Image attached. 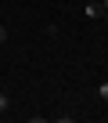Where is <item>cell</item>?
Masks as SVG:
<instances>
[{
  "mask_svg": "<svg viewBox=\"0 0 108 123\" xmlns=\"http://www.w3.org/2000/svg\"><path fill=\"white\" fill-rule=\"evenodd\" d=\"M101 15H104V7H101V4H86V18H90V22H97Z\"/></svg>",
  "mask_w": 108,
  "mask_h": 123,
  "instance_id": "1",
  "label": "cell"
},
{
  "mask_svg": "<svg viewBox=\"0 0 108 123\" xmlns=\"http://www.w3.org/2000/svg\"><path fill=\"white\" fill-rule=\"evenodd\" d=\"M97 98H101V101H108V80H104V83H97Z\"/></svg>",
  "mask_w": 108,
  "mask_h": 123,
  "instance_id": "2",
  "label": "cell"
},
{
  "mask_svg": "<svg viewBox=\"0 0 108 123\" xmlns=\"http://www.w3.org/2000/svg\"><path fill=\"white\" fill-rule=\"evenodd\" d=\"M7 109H11V98H7L4 91H0V112H7Z\"/></svg>",
  "mask_w": 108,
  "mask_h": 123,
  "instance_id": "3",
  "label": "cell"
},
{
  "mask_svg": "<svg viewBox=\"0 0 108 123\" xmlns=\"http://www.w3.org/2000/svg\"><path fill=\"white\" fill-rule=\"evenodd\" d=\"M4 40H7V29H4V25H0V43H4Z\"/></svg>",
  "mask_w": 108,
  "mask_h": 123,
  "instance_id": "4",
  "label": "cell"
},
{
  "mask_svg": "<svg viewBox=\"0 0 108 123\" xmlns=\"http://www.w3.org/2000/svg\"><path fill=\"white\" fill-rule=\"evenodd\" d=\"M101 7H104V15H108V0H101Z\"/></svg>",
  "mask_w": 108,
  "mask_h": 123,
  "instance_id": "5",
  "label": "cell"
}]
</instances>
